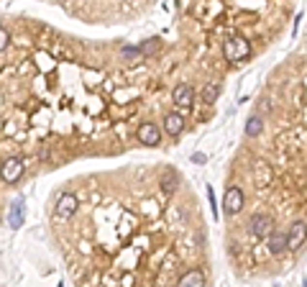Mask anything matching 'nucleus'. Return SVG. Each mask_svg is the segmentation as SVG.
I'll return each instance as SVG.
<instances>
[{"label": "nucleus", "mask_w": 307, "mask_h": 287, "mask_svg": "<svg viewBox=\"0 0 307 287\" xmlns=\"http://www.w3.org/2000/svg\"><path fill=\"white\" fill-rule=\"evenodd\" d=\"M261 128H264V121L259 118V115H254V118H248V123H246V136H259L261 133Z\"/></svg>", "instance_id": "nucleus-13"}, {"label": "nucleus", "mask_w": 307, "mask_h": 287, "mask_svg": "<svg viewBox=\"0 0 307 287\" xmlns=\"http://www.w3.org/2000/svg\"><path fill=\"white\" fill-rule=\"evenodd\" d=\"M21 175H23V161L21 159H8V161H3V167H0L3 182H15Z\"/></svg>", "instance_id": "nucleus-3"}, {"label": "nucleus", "mask_w": 307, "mask_h": 287, "mask_svg": "<svg viewBox=\"0 0 307 287\" xmlns=\"http://www.w3.org/2000/svg\"><path fill=\"white\" fill-rule=\"evenodd\" d=\"M266 241H269V251H272V254H282V251H287V236H284V233H269V236H266Z\"/></svg>", "instance_id": "nucleus-11"}, {"label": "nucleus", "mask_w": 307, "mask_h": 287, "mask_svg": "<svg viewBox=\"0 0 307 287\" xmlns=\"http://www.w3.org/2000/svg\"><path fill=\"white\" fill-rule=\"evenodd\" d=\"M177 187H179V182H177V175H164V177H161V190H164L167 195L177 192Z\"/></svg>", "instance_id": "nucleus-14"}, {"label": "nucleus", "mask_w": 307, "mask_h": 287, "mask_svg": "<svg viewBox=\"0 0 307 287\" xmlns=\"http://www.w3.org/2000/svg\"><path fill=\"white\" fill-rule=\"evenodd\" d=\"M223 208H225L228 215H236L243 208V190H241V187H228L225 200H223Z\"/></svg>", "instance_id": "nucleus-2"}, {"label": "nucleus", "mask_w": 307, "mask_h": 287, "mask_svg": "<svg viewBox=\"0 0 307 287\" xmlns=\"http://www.w3.org/2000/svg\"><path fill=\"white\" fill-rule=\"evenodd\" d=\"M77 210V197L72 195V192H67V195H61L59 197V203H57V215L59 218H69L72 213Z\"/></svg>", "instance_id": "nucleus-8"}, {"label": "nucleus", "mask_w": 307, "mask_h": 287, "mask_svg": "<svg viewBox=\"0 0 307 287\" xmlns=\"http://www.w3.org/2000/svg\"><path fill=\"white\" fill-rule=\"evenodd\" d=\"M138 141L146 144V146H156V144L161 141V131L154 123H141L138 126Z\"/></svg>", "instance_id": "nucleus-5"}, {"label": "nucleus", "mask_w": 307, "mask_h": 287, "mask_svg": "<svg viewBox=\"0 0 307 287\" xmlns=\"http://www.w3.org/2000/svg\"><path fill=\"white\" fill-rule=\"evenodd\" d=\"M274 228V221L269 218V215H254L251 218V233H254L256 239H266L269 233Z\"/></svg>", "instance_id": "nucleus-4"}, {"label": "nucleus", "mask_w": 307, "mask_h": 287, "mask_svg": "<svg viewBox=\"0 0 307 287\" xmlns=\"http://www.w3.org/2000/svg\"><path fill=\"white\" fill-rule=\"evenodd\" d=\"M123 54H125V57H138V54H141V51H138V49H125Z\"/></svg>", "instance_id": "nucleus-19"}, {"label": "nucleus", "mask_w": 307, "mask_h": 287, "mask_svg": "<svg viewBox=\"0 0 307 287\" xmlns=\"http://www.w3.org/2000/svg\"><path fill=\"white\" fill-rule=\"evenodd\" d=\"M220 95V85L218 82H207L205 90H202V100L205 103H215V97Z\"/></svg>", "instance_id": "nucleus-12"}, {"label": "nucleus", "mask_w": 307, "mask_h": 287, "mask_svg": "<svg viewBox=\"0 0 307 287\" xmlns=\"http://www.w3.org/2000/svg\"><path fill=\"white\" fill-rule=\"evenodd\" d=\"M154 49H156V41H154V39H149V41H143V47L138 49L141 54H151Z\"/></svg>", "instance_id": "nucleus-17"}, {"label": "nucleus", "mask_w": 307, "mask_h": 287, "mask_svg": "<svg viewBox=\"0 0 307 287\" xmlns=\"http://www.w3.org/2000/svg\"><path fill=\"white\" fill-rule=\"evenodd\" d=\"M179 285L182 287H200V285H205V274L200 269H189V272H184L179 277Z\"/></svg>", "instance_id": "nucleus-10"}, {"label": "nucleus", "mask_w": 307, "mask_h": 287, "mask_svg": "<svg viewBox=\"0 0 307 287\" xmlns=\"http://www.w3.org/2000/svg\"><path fill=\"white\" fill-rule=\"evenodd\" d=\"M8 44H11V33H8L5 29H0V51L8 49Z\"/></svg>", "instance_id": "nucleus-16"}, {"label": "nucleus", "mask_w": 307, "mask_h": 287, "mask_svg": "<svg viewBox=\"0 0 307 287\" xmlns=\"http://www.w3.org/2000/svg\"><path fill=\"white\" fill-rule=\"evenodd\" d=\"M192 100H195V90L189 87L187 82H182V85L174 87V103L179 108H189V105H192Z\"/></svg>", "instance_id": "nucleus-7"}, {"label": "nucleus", "mask_w": 307, "mask_h": 287, "mask_svg": "<svg viewBox=\"0 0 307 287\" xmlns=\"http://www.w3.org/2000/svg\"><path fill=\"white\" fill-rule=\"evenodd\" d=\"M21 223H23V203L18 200V203H13V210H11V226L18 228Z\"/></svg>", "instance_id": "nucleus-15"}, {"label": "nucleus", "mask_w": 307, "mask_h": 287, "mask_svg": "<svg viewBox=\"0 0 307 287\" xmlns=\"http://www.w3.org/2000/svg\"><path fill=\"white\" fill-rule=\"evenodd\" d=\"M284 236H287V249H300L305 241V221L292 223L290 233H284Z\"/></svg>", "instance_id": "nucleus-6"}, {"label": "nucleus", "mask_w": 307, "mask_h": 287, "mask_svg": "<svg viewBox=\"0 0 307 287\" xmlns=\"http://www.w3.org/2000/svg\"><path fill=\"white\" fill-rule=\"evenodd\" d=\"M184 128V118L182 115H177V113H169L167 118H164V131L169 133V136H179Z\"/></svg>", "instance_id": "nucleus-9"}, {"label": "nucleus", "mask_w": 307, "mask_h": 287, "mask_svg": "<svg viewBox=\"0 0 307 287\" xmlns=\"http://www.w3.org/2000/svg\"><path fill=\"white\" fill-rule=\"evenodd\" d=\"M248 54H251V47H248V41H246V39H230L228 44H225V57H228L230 62L246 59Z\"/></svg>", "instance_id": "nucleus-1"}, {"label": "nucleus", "mask_w": 307, "mask_h": 287, "mask_svg": "<svg viewBox=\"0 0 307 287\" xmlns=\"http://www.w3.org/2000/svg\"><path fill=\"white\" fill-rule=\"evenodd\" d=\"M205 154H200V151H197V154H192V161H195V164H205Z\"/></svg>", "instance_id": "nucleus-18"}]
</instances>
